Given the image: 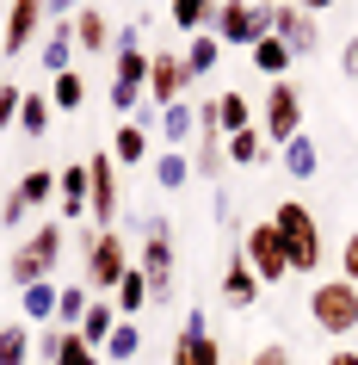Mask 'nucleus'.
<instances>
[{
  "label": "nucleus",
  "instance_id": "nucleus-47",
  "mask_svg": "<svg viewBox=\"0 0 358 365\" xmlns=\"http://www.w3.org/2000/svg\"><path fill=\"white\" fill-rule=\"evenodd\" d=\"M235 365H253V359H235Z\"/></svg>",
  "mask_w": 358,
  "mask_h": 365
},
{
  "label": "nucleus",
  "instance_id": "nucleus-35",
  "mask_svg": "<svg viewBox=\"0 0 358 365\" xmlns=\"http://www.w3.org/2000/svg\"><path fill=\"white\" fill-rule=\"evenodd\" d=\"M136 353H142V328H136V322H117V328H112V341H105V353H99V359H105V365H130Z\"/></svg>",
  "mask_w": 358,
  "mask_h": 365
},
{
  "label": "nucleus",
  "instance_id": "nucleus-29",
  "mask_svg": "<svg viewBox=\"0 0 358 365\" xmlns=\"http://www.w3.org/2000/svg\"><path fill=\"white\" fill-rule=\"evenodd\" d=\"M179 56H186L191 81H204V75H216V62H223V43L210 38V31H191V38H186V50H179Z\"/></svg>",
  "mask_w": 358,
  "mask_h": 365
},
{
  "label": "nucleus",
  "instance_id": "nucleus-16",
  "mask_svg": "<svg viewBox=\"0 0 358 365\" xmlns=\"http://www.w3.org/2000/svg\"><path fill=\"white\" fill-rule=\"evenodd\" d=\"M68 25H75V43H80V56H105V50H112V38H117V25L105 19V13H99L93 0H87V6H80V13H75Z\"/></svg>",
  "mask_w": 358,
  "mask_h": 365
},
{
  "label": "nucleus",
  "instance_id": "nucleus-34",
  "mask_svg": "<svg viewBox=\"0 0 358 365\" xmlns=\"http://www.w3.org/2000/svg\"><path fill=\"white\" fill-rule=\"evenodd\" d=\"M50 118H56V106H50V93H31L19 99V130H31V136H50Z\"/></svg>",
  "mask_w": 358,
  "mask_h": 365
},
{
  "label": "nucleus",
  "instance_id": "nucleus-22",
  "mask_svg": "<svg viewBox=\"0 0 358 365\" xmlns=\"http://www.w3.org/2000/svg\"><path fill=\"white\" fill-rule=\"evenodd\" d=\"M56 297H62L56 279H38V285H25V291H19L25 322H31V328H50V322H56Z\"/></svg>",
  "mask_w": 358,
  "mask_h": 365
},
{
  "label": "nucleus",
  "instance_id": "nucleus-11",
  "mask_svg": "<svg viewBox=\"0 0 358 365\" xmlns=\"http://www.w3.org/2000/svg\"><path fill=\"white\" fill-rule=\"evenodd\" d=\"M173 365H223V346L210 334L204 309H186V328L173 334Z\"/></svg>",
  "mask_w": 358,
  "mask_h": 365
},
{
  "label": "nucleus",
  "instance_id": "nucleus-21",
  "mask_svg": "<svg viewBox=\"0 0 358 365\" xmlns=\"http://www.w3.org/2000/svg\"><path fill=\"white\" fill-rule=\"evenodd\" d=\"M25 248L38 254V267L50 272V279H56V267H62V248H68V223H56V217H50V223H38Z\"/></svg>",
  "mask_w": 358,
  "mask_h": 365
},
{
  "label": "nucleus",
  "instance_id": "nucleus-25",
  "mask_svg": "<svg viewBox=\"0 0 358 365\" xmlns=\"http://www.w3.org/2000/svg\"><path fill=\"white\" fill-rule=\"evenodd\" d=\"M38 62H43V75L75 68V25H50V38L38 43Z\"/></svg>",
  "mask_w": 358,
  "mask_h": 365
},
{
  "label": "nucleus",
  "instance_id": "nucleus-19",
  "mask_svg": "<svg viewBox=\"0 0 358 365\" xmlns=\"http://www.w3.org/2000/svg\"><path fill=\"white\" fill-rule=\"evenodd\" d=\"M117 322H124V316H117V304H112V297H93L75 334H80L87 346H93V353H105V341H112V328H117Z\"/></svg>",
  "mask_w": 358,
  "mask_h": 365
},
{
  "label": "nucleus",
  "instance_id": "nucleus-45",
  "mask_svg": "<svg viewBox=\"0 0 358 365\" xmlns=\"http://www.w3.org/2000/svg\"><path fill=\"white\" fill-rule=\"evenodd\" d=\"M302 13H309V19H321V13H327V6H339V0H297Z\"/></svg>",
  "mask_w": 358,
  "mask_h": 365
},
{
  "label": "nucleus",
  "instance_id": "nucleus-28",
  "mask_svg": "<svg viewBox=\"0 0 358 365\" xmlns=\"http://www.w3.org/2000/svg\"><path fill=\"white\" fill-rule=\"evenodd\" d=\"M223 168H228V155H223V130H198V136H191V173L216 180Z\"/></svg>",
  "mask_w": 358,
  "mask_h": 365
},
{
  "label": "nucleus",
  "instance_id": "nucleus-1",
  "mask_svg": "<svg viewBox=\"0 0 358 365\" xmlns=\"http://www.w3.org/2000/svg\"><path fill=\"white\" fill-rule=\"evenodd\" d=\"M142 93H149V50H142V25H117L112 38V112L117 118H136V106H142Z\"/></svg>",
  "mask_w": 358,
  "mask_h": 365
},
{
  "label": "nucleus",
  "instance_id": "nucleus-10",
  "mask_svg": "<svg viewBox=\"0 0 358 365\" xmlns=\"http://www.w3.org/2000/svg\"><path fill=\"white\" fill-rule=\"evenodd\" d=\"M186 87H191V68H186V56L179 50H149V93H142V106H173V99H186Z\"/></svg>",
  "mask_w": 358,
  "mask_h": 365
},
{
  "label": "nucleus",
  "instance_id": "nucleus-44",
  "mask_svg": "<svg viewBox=\"0 0 358 365\" xmlns=\"http://www.w3.org/2000/svg\"><path fill=\"white\" fill-rule=\"evenodd\" d=\"M339 75H346V81H358V31L346 38V50H339Z\"/></svg>",
  "mask_w": 358,
  "mask_h": 365
},
{
  "label": "nucleus",
  "instance_id": "nucleus-48",
  "mask_svg": "<svg viewBox=\"0 0 358 365\" xmlns=\"http://www.w3.org/2000/svg\"><path fill=\"white\" fill-rule=\"evenodd\" d=\"M272 6H284V0H272Z\"/></svg>",
  "mask_w": 358,
  "mask_h": 365
},
{
  "label": "nucleus",
  "instance_id": "nucleus-23",
  "mask_svg": "<svg viewBox=\"0 0 358 365\" xmlns=\"http://www.w3.org/2000/svg\"><path fill=\"white\" fill-rule=\"evenodd\" d=\"M247 56H253V68H260L265 81H284V75H290V62H297V56H290V43H284L278 31H265V38L253 43Z\"/></svg>",
  "mask_w": 358,
  "mask_h": 365
},
{
  "label": "nucleus",
  "instance_id": "nucleus-30",
  "mask_svg": "<svg viewBox=\"0 0 358 365\" xmlns=\"http://www.w3.org/2000/svg\"><path fill=\"white\" fill-rule=\"evenodd\" d=\"M154 186H161V192L191 186V155L186 149H161V155H154Z\"/></svg>",
  "mask_w": 358,
  "mask_h": 365
},
{
  "label": "nucleus",
  "instance_id": "nucleus-8",
  "mask_svg": "<svg viewBox=\"0 0 358 365\" xmlns=\"http://www.w3.org/2000/svg\"><path fill=\"white\" fill-rule=\"evenodd\" d=\"M253 124H260V136L272 143V149H284V143L302 130V93L290 87V81H272L265 99H260V112H253Z\"/></svg>",
  "mask_w": 358,
  "mask_h": 365
},
{
  "label": "nucleus",
  "instance_id": "nucleus-46",
  "mask_svg": "<svg viewBox=\"0 0 358 365\" xmlns=\"http://www.w3.org/2000/svg\"><path fill=\"white\" fill-rule=\"evenodd\" d=\"M327 365H358V353H352V346H339V353H327Z\"/></svg>",
  "mask_w": 358,
  "mask_h": 365
},
{
  "label": "nucleus",
  "instance_id": "nucleus-15",
  "mask_svg": "<svg viewBox=\"0 0 358 365\" xmlns=\"http://www.w3.org/2000/svg\"><path fill=\"white\" fill-rule=\"evenodd\" d=\"M216 285H223V304H228V309H253V304H260V291H265L260 279H253V267L241 260V248L228 254V267H223Z\"/></svg>",
  "mask_w": 358,
  "mask_h": 365
},
{
  "label": "nucleus",
  "instance_id": "nucleus-27",
  "mask_svg": "<svg viewBox=\"0 0 358 365\" xmlns=\"http://www.w3.org/2000/svg\"><path fill=\"white\" fill-rule=\"evenodd\" d=\"M112 304H117V316H124V322H136V316L149 309V279H142V267H130L124 279H117Z\"/></svg>",
  "mask_w": 358,
  "mask_h": 365
},
{
  "label": "nucleus",
  "instance_id": "nucleus-13",
  "mask_svg": "<svg viewBox=\"0 0 358 365\" xmlns=\"http://www.w3.org/2000/svg\"><path fill=\"white\" fill-rule=\"evenodd\" d=\"M272 31H278V38L290 43V56H315V50H321V25L309 19V13H302L297 0H284V6H278Z\"/></svg>",
  "mask_w": 358,
  "mask_h": 365
},
{
  "label": "nucleus",
  "instance_id": "nucleus-33",
  "mask_svg": "<svg viewBox=\"0 0 358 365\" xmlns=\"http://www.w3.org/2000/svg\"><path fill=\"white\" fill-rule=\"evenodd\" d=\"M50 106H56V112H80V106H87V81H80V68L50 75Z\"/></svg>",
  "mask_w": 358,
  "mask_h": 365
},
{
  "label": "nucleus",
  "instance_id": "nucleus-12",
  "mask_svg": "<svg viewBox=\"0 0 358 365\" xmlns=\"http://www.w3.org/2000/svg\"><path fill=\"white\" fill-rule=\"evenodd\" d=\"M38 31H43V0H13V6H6V31H0V50H6V56H25Z\"/></svg>",
  "mask_w": 358,
  "mask_h": 365
},
{
  "label": "nucleus",
  "instance_id": "nucleus-39",
  "mask_svg": "<svg viewBox=\"0 0 358 365\" xmlns=\"http://www.w3.org/2000/svg\"><path fill=\"white\" fill-rule=\"evenodd\" d=\"M56 365H105V359H99L93 346L80 341L75 328H62V346H56Z\"/></svg>",
  "mask_w": 358,
  "mask_h": 365
},
{
  "label": "nucleus",
  "instance_id": "nucleus-26",
  "mask_svg": "<svg viewBox=\"0 0 358 365\" xmlns=\"http://www.w3.org/2000/svg\"><path fill=\"white\" fill-rule=\"evenodd\" d=\"M253 112H260V106H253L247 93H235V87H228V93H216V124H223V143H228L235 130H253Z\"/></svg>",
  "mask_w": 358,
  "mask_h": 365
},
{
  "label": "nucleus",
  "instance_id": "nucleus-38",
  "mask_svg": "<svg viewBox=\"0 0 358 365\" xmlns=\"http://www.w3.org/2000/svg\"><path fill=\"white\" fill-rule=\"evenodd\" d=\"M6 279H13V285H38V279H50V272H43L38 267V254H31V248H25V242H19V248H13V254H6Z\"/></svg>",
  "mask_w": 358,
  "mask_h": 365
},
{
  "label": "nucleus",
  "instance_id": "nucleus-40",
  "mask_svg": "<svg viewBox=\"0 0 358 365\" xmlns=\"http://www.w3.org/2000/svg\"><path fill=\"white\" fill-rule=\"evenodd\" d=\"M19 99H25L19 81H0V130H19Z\"/></svg>",
  "mask_w": 358,
  "mask_h": 365
},
{
  "label": "nucleus",
  "instance_id": "nucleus-18",
  "mask_svg": "<svg viewBox=\"0 0 358 365\" xmlns=\"http://www.w3.org/2000/svg\"><path fill=\"white\" fill-rule=\"evenodd\" d=\"M154 136H161L167 149H191V136H198V112H191L186 99L161 106V118H154Z\"/></svg>",
  "mask_w": 358,
  "mask_h": 365
},
{
  "label": "nucleus",
  "instance_id": "nucleus-5",
  "mask_svg": "<svg viewBox=\"0 0 358 365\" xmlns=\"http://www.w3.org/2000/svg\"><path fill=\"white\" fill-rule=\"evenodd\" d=\"M272 19H278L272 0H223L216 19H210V38L228 43V50H253V43L272 31Z\"/></svg>",
  "mask_w": 358,
  "mask_h": 365
},
{
  "label": "nucleus",
  "instance_id": "nucleus-6",
  "mask_svg": "<svg viewBox=\"0 0 358 365\" xmlns=\"http://www.w3.org/2000/svg\"><path fill=\"white\" fill-rule=\"evenodd\" d=\"M309 316L321 334H358V285L352 279H315L309 285Z\"/></svg>",
  "mask_w": 358,
  "mask_h": 365
},
{
  "label": "nucleus",
  "instance_id": "nucleus-31",
  "mask_svg": "<svg viewBox=\"0 0 358 365\" xmlns=\"http://www.w3.org/2000/svg\"><path fill=\"white\" fill-rule=\"evenodd\" d=\"M223 155L235 161V168H260L265 155H272V143H265V136H260V124H253V130H235V136H228V143H223Z\"/></svg>",
  "mask_w": 358,
  "mask_h": 365
},
{
  "label": "nucleus",
  "instance_id": "nucleus-7",
  "mask_svg": "<svg viewBox=\"0 0 358 365\" xmlns=\"http://www.w3.org/2000/svg\"><path fill=\"white\" fill-rule=\"evenodd\" d=\"M117 161H112V149H93L87 155V217H93L99 230H117V211H124V180H117Z\"/></svg>",
  "mask_w": 358,
  "mask_h": 365
},
{
  "label": "nucleus",
  "instance_id": "nucleus-32",
  "mask_svg": "<svg viewBox=\"0 0 358 365\" xmlns=\"http://www.w3.org/2000/svg\"><path fill=\"white\" fill-rule=\"evenodd\" d=\"M31 341H38L31 322H6L0 328V365H31Z\"/></svg>",
  "mask_w": 358,
  "mask_h": 365
},
{
  "label": "nucleus",
  "instance_id": "nucleus-9",
  "mask_svg": "<svg viewBox=\"0 0 358 365\" xmlns=\"http://www.w3.org/2000/svg\"><path fill=\"white\" fill-rule=\"evenodd\" d=\"M241 260L253 267V279H260V285H278V279H290V254H284L278 230H272V217L241 230Z\"/></svg>",
  "mask_w": 358,
  "mask_h": 365
},
{
  "label": "nucleus",
  "instance_id": "nucleus-20",
  "mask_svg": "<svg viewBox=\"0 0 358 365\" xmlns=\"http://www.w3.org/2000/svg\"><path fill=\"white\" fill-rule=\"evenodd\" d=\"M278 168L290 173V180H315V173H321V149H315V136L297 130V136L278 149Z\"/></svg>",
  "mask_w": 358,
  "mask_h": 365
},
{
  "label": "nucleus",
  "instance_id": "nucleus-24",
  "mask_svg": "<svg viewBox=\"0 0 358 365\" xmlns=\"http://www.w3.org/2000/svg\"><path fill=\"white\" fill-rule=\"evenodd\" d=\"M216 6H223V0H167V19H173L179 38H191V31H210Z\"/></svg>",
  "mask_w": 358,
  "mask_h": 365
},
{
  "label": "nucleus",
  "instance_id": "nucleus-41",
  "mask_svg": "<svg viewBox=\"0 0 358 365\" xmlns=\"http://www.w3.org/2000/svg\"><path fill=\"white\" fill-rule=\"evenodd\" d=\"M339 279H352V285H358V230L339 242Z\"/></svg>",
  "mask_w": 358,
  "mask_h": 365
},
{
  "label": "nucleus",
  "instance_id": "nucleus-36",
  "mask_svg": "<svg viewBox=\"0 0 358 365\" xmlns=\"http://www.w3.org/2000/svg\"><path fill=\"white\" fill-rule=\"evenodd\" d=\"M13 192L25 198V211H38V205H50V198H56V168H31L19 180V186H13Z\"/></svg>",
  "mask_w": 358,
  "mask_h": 365
},
{
  "label": "nucleus",
  "instance_id": "nucleus-14",
  "mask_svg": "<svg viewBox=\"0 0 358 365\" xmlns=\"http://www.w3.org/2000/svg\"><path fill=\"white\" fill-rule=\"evenodd\" d=\"M87 161H68V168H56V223H80L87 217Z\"/></svg>",
  "mask_w": 358,
  "mask_h": 365
},
{
  "label": "nucleus",
  "instance_id": "nucleus-4",
  "mask_svg": "<svg viewBox=\"0 0 358 365\" xmlns=\"http://www.w3.org/2000/svg\"><path fill=\"white\" fill-rule=\"evenodd\" d=\"M130 242H124V230H93V248L80 254V285L93 291V297H112L117 279L130 272Z\"/></svg>",
  "mask_w": 358,
  "mask_h": 365
},
{
  "label": "nucleus",
  "instance_id": "nucleus-42",
  "mask_svg": "<svg viewBox=\"0 0 358 365\" xmlns=\"http://www.w3.org/2000/svg\"><path fill=\"white\" fill-rule=\"evenodd\" d=\"M0 223H6V230H19V223H25V198H19V192L0 198Z\"/></svg>",
  "mask_w": 358,
  "mask_h": 365
},
{
  "label": "nucleus",
  "instance_id": "nucleus-3",
  "mask_svg": "<svg viewBox=\"0 0 358 365\" xmlns=\"http://www.w3.org/2000/svg\"><path fill=\"white\" fill-rule=\"evenodd\" d=\"M136 267L149 279V304H173V279H179V248H173V223L167 217H149L142 223V254Z\"/></svg>",
  "mask_w": 358,
  "mask_h": 365
},
{
  "label": "nucleus",
  "instance_id": "nucleus-37",
  "mask_svg": "<svg viewBox=\"0 0 358 365\" xmlns=\"http://www.w3.org/2000/svg\"><path fill=\"white\" fill-rule=\"evenodd\" d=\"M87 304H93V291H87V285H62V297H56V328H80Z\"/></svg>",
  "mask_w": 358,
  "mask_h": 365
},
{
  "label": "nucleus",
  "instance_id": "nucleus-43",
  "mask_svg": "<svg viewBox=\"0 0 358 365\" xmlns=\"http://www.w3.org/2000/svg\"><path fill=\"white\" fill-rule=\"evenodd\" d=\"M253 365H297V359H290V346H278V341H265L260 353H253Z\"/></svg>",
  "mask_w": 358,
  "mask_h": 365
},
{
  "label": "nucleus",
  "instance_id": "nucleus-2",
  "mask_svg": "<svg viewBox=\"0 0 358 365\" xmlns=\"http://www.w3.org/2000/svg\"><path fill=\"white\" fill-rule=\"evenodd\" d=\"M272 230H278L284 254H290V272H321V223L302 198H278Z\"/></svg>",
  "mask_w": 358,
  "mask_h": 365
},
{
  "label": "nucleus",
  "instance_id": "nucleus-17",
  "mask_svg": "<svg viewBox=\"0 0 358 365\" xmlns=\"http://www.w3.org/2000/svg\"><path fill=\"white\" fill-rule=\"evenodd\" d=\"M112 161H117V168H142V161H149V124H142V118H117Z\"/></svg>",
  "mask_w": 358,
  "mask_h": 365
}]
</instances>
